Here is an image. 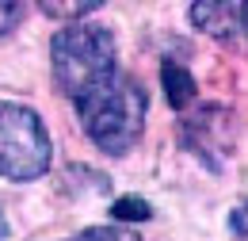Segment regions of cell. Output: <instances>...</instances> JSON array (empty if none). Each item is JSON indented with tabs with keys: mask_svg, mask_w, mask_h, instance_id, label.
Masks as SVG:
<instances>
[{
	"mask_svg": "<svg viewBox=\"0 0 248 241\" xmlns=\"http://www.w3.org/2000/svg\"><path fill=\"white\" fill-rule=\"evenodd\" d=\"M77 115L84 134L95 146L111 157H123L138 146L141 130H145V88L134 81L115 73L103 88H95L92 96H84L77 103Z\"/></svg>",
	"mask_w": 248,
	"mask_h": 241,
	"instance_id": "2",
	"label": "cell"
},
{
	"mask_svg": "<svg viewBox=\"0 0 248 241\" xmlns=\"http://www.w3.org/2000/svg\"><path fill=\"white\" fill-rule=\"evenodd\" d=\"M50 65L58 88L80 103L84 96L103 88L119 65H115V34L99 23H69L50 38Z\"/></svg>",
	"mask_w": 248,
	"mask_h": 241,
	"instance_id": "1",
	"label": "cell"
},
{
	"mask_svg": "<svg viewBox=\"0 0 248 241\" xmlns=\"http://www.w3.org/2000/svg\"><path fill=\"white\" fill-rule=\"evenodd\" d=\"M241 27L248 31V4H241Z\"/></svg>",
	"mask_w": 248,
	"mask_h": 241,
	"instance_id": "11",
	"label": "cell"
},
{
	"mask_svg": "<svg viewBox=\"0 0 248 241\" xmlns=\"http://www.w3.org/2000/svg\"><path fill=\"white\" fill-rule=\"evenodd\" d=\"M111 218L123 226V222H145V218H153V207L141 199V195H123V199H115L111 203Z\"/></svg>",
	"mask_w": 248,
	"mask_h": 241,
	"instance_id": "6",
	"label": "cell"
},
{
	"mask_svg": "<svg viewBox=\"0 0 248 241\" xmlns=\"http://www.w3.org/2000/svg\"><path fill=\"white\" fill-rule=\"evenodd\" d=\"M229 230H233V234H241V238H248V199L229 214Z\"/></svg>",
	"mask_w": 248,
	"mask_h": 241,
	"instance_id": "10",
	"label": "cell"
},
{
	"mask_svg": "<svg viewBox=\"0 0 248 241\" xmlns=\"http://www.w3.org/2000/svg\"><path fill=\"white\" fill-rule=\"evenodd\" d=\"M77 241H141V234H134L130 226H88Z\"/></svg>",
	"mask_w": 248,
	"mask_h": 241,
	"instance_id": "8",
	"label": "cell"
},
{
	"mask_svg": "<svg viewBox=\"0 0 248 241\" xmlns=\"http://www.w3.org/2000/svg\"><path fill=\"white\" fill-rule=\"evenodd\" d=\"M191 23L199 31H206L210 38H233L241 27V4L199 0V4H191Z\"/></svg>",
	"mask_w": 248,
	"mask_h": 241,
	"instance_id": "4",
	"label": "cell"
},
{
	"mask_svg": "<svg viewBox=\"0 0 248 241\" xmlns=\"http://www.w3.org/2000/svg\"><path fill=\"white\" fill-rule=\"evenodd\" d=\"M23 19V4H12V0H0V38L12 34Z\"/></svg>",
	"mask_w": 248,
	"mask_h": 241,
	"instance_id": "9",
	"label": "cell"
},
{
	"mask_svg": "<svg viewBox=\"0 0 248 241\" xmlns=\"http://www.w3.org/2000/svg\"><path fill=\"white\" fill-rule=\"evenodd\" d=\"M38 8H42V16H54V19H80V16L95 12L99 4H95V0H80V4H62V0H42Z\"/></svg>",
	"mask_w": 248,
	"mask_h": 241,
	"instance_id": "7",
	"label": "cell"
},
{
	"mask_svg": "<svg viewBox=\"0 0 248 241\" xmlns=\"http://www.w3.org/2000/svg\"><path fill=\"white\" fill-rule=\"evenodd\" d=\"M160 81H164V96L172 103V111H187V103L195 100V77L187 73L180 61H164L160 65Z\"/></svg>",
	"mask_w": 248,
	"mask_h": 241,
	"instance_id": "5",
	"label": "cell"
},
{
	"mask_svg": "<svg viewBox=\"0 0 248 241\" xmlns=\"http://www.w3.org/2000/svg\"><path fill=\"white\" fill-rule=\"evenodd\" d=\"M50 169V134L27 103H0V176L38 180Z\"/></svg>",
	"mask_w": 248,
	"mask_h": 241,
	"instance_id": "3",
	"label": "cell"
}]
</instances>
